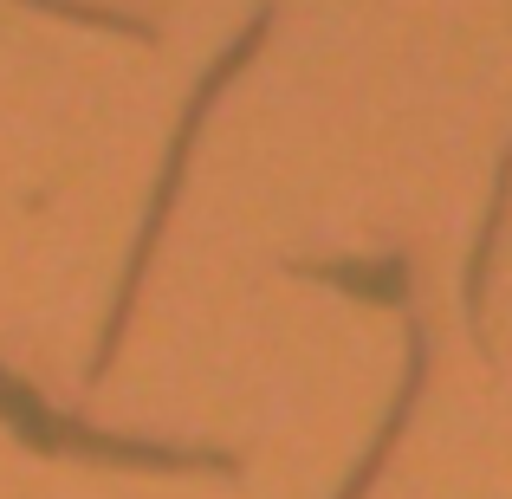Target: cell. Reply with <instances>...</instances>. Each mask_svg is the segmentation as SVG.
<instances>
[{
	"mask_svg": "<svg viewBox=\"0 0 512 499\" xmlns=\"http://www.w3.org/2000/svg\"><path fill=\"white\" fill-rule=\"evenodd\" d=\"M0 415L20 428L33 448L46 454H98V461H130V467H227L221 454H201V448H156V441H117V435H91L85 422H65L52 415L20 376L0 370Z\"/></svg>",
	"mask_w": 512,
	"mask_h": 499,
	"instance_id": "cell-1",
	"label": "cell"
}]
</instances>
